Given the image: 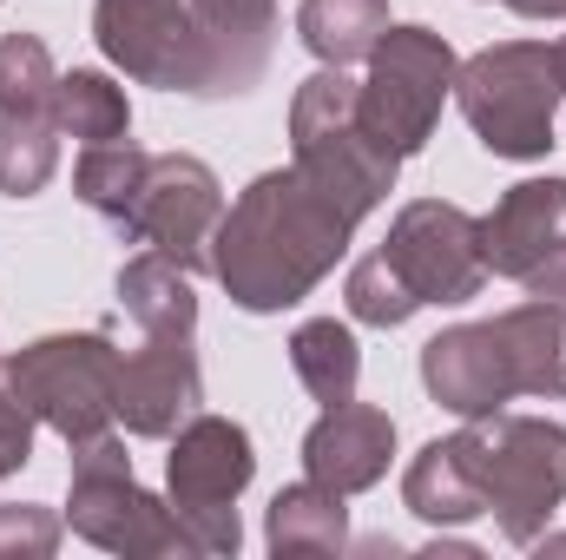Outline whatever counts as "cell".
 Listing matches in <instances>:
<instances>
[{"label": "cell", "instance_id": "2", "mask_svg": "<svg viewBox=\"0 0 566 560\" xmlns=\"http://www.w3.org/2000/svg\"><path fill=\"white\" fill-rule=\"evenodd\" d=\"M461 455L481 488V515H494L514 548H534L566 501V428L547 416L494 409L461 428Z\"/></svg>", "mask_w": 566, "mask_h": 560}, {"label": "cell", "instance_id": "8", "mask_svg": "<svg viewBox=\"0 0 566 560\" xmlns=\"http://www.w3.org/2000/svg\"><path fill=\"white\" fill-rule=\"evenodd\" d=\"M258 455L244 422L224 416H191L171 435L165 455V481H171V515L185 521L198 554H238L244 528H238V495L251 488Z\"/></svg>", "mask_w": 566, "mask_h": 560}, {"label": "cell", "instance_id": "27", "mask_svg": "<svg viewBox=\"0 0 566 560\" xmlns=\"http://www.w3.org/2000/svg\"><path fill=\"white\" fill-rule=\"evenodd\" d=\"M60 548V521L33 501H7L0 508V560H46Z\"/></svg>", "mask_w": 566, "mask_h": 560}, {"label": "cell", "instance_id": "22", "mask_svg": "<svg viewBox=\"0 0 566 560\" xmlns=\"http://www.w3.org/2000/svg\"><path fill=\"white\" fill-rule=\"evenodd\" d=\"M389 33V0H303L296 7V40L323 66H356L376 53Z\"/></svg>", "mask_w": 566, "mask_h": 560}, {"label": "cell", "instance_id": "25", "mask_svg": "<svg viewBox=\"0 0 566 560\" xmlns=\"http://www.w3.org/2000/svg\"><path fill=\"white\" fill-rule=\"evenodd\" d=\"M145 158L151 152H139L133 139H113V145H86L80 152V165H73V191L99 211V218H126V205H133V191H139L145 178Z\"/></svg>", "mask_w": 566, "mask_h": 560}, {"label": "cell", "instance_id": "26", "mask_svg": "<svg viewBox=\"0 0 566 560\" xmlns=\"http://www.w3.org/2000/svg\"><path fill=\"white\" fill-rule=\"evenodd\" d=\"M343 297H349V317H356V323H376V330H396V323H409V317L422 310V297L402 283V271H396L382 251H369L363 265H349Z\"/></svg>", "mask_w": 566, "mask_h": 560}, {"label": "cell", "instance_id": "11", "mask_svg": "<svg viewBox=\"0 0 566 560\" xmlns=\"http://www.w3.org/2000/svg\"><path fill=\"white\" fill-rule=\"evenodd\" d=\"M93 40L139 86L205 93V53H198L191 0H93Z\"/></svg>", "mask_w": 566, "mask_h": 560}, {"label": "cell", "instance_id": "23", "mask_svg": "<svg viewBox=\"0 0 566 560\" xmlns=\"http://www.w3.org/2000/svg\"><path fill=\"white\" fill-rule=\"evenodd\" d=\"M53 113H60V133H73L80 145H113V139L133 133L126 86H113V80L93 73V66L60 73V100H53Z\"/></svg>", "mask_w": 566, "mask_h": 560}, {"label": "cell", "instance_id": "16", "mask_svg": "<svg viewBox=\"0 0 566 560\" xmlns=\"http://www.w3.org/2000/svg\"><path fill=\"white\" fill-rule=\"evenodd\" d=\"M422 383H428V396L461 422L494 416V409L514 403V376H507V356H501V343H494L488 323H454V330L428 336Z\"/></svg>", "mask_w": 566, "mask_h": 560}, {"label": "cell", "instance_id": "24", "mask_svg": "<svg viewBox=\"0 0 566 560\" xmlns=\"http://www.w3.org/2000/svg\"><path fill=\"white\" fill-rule=\"evenodd\" d=\"M53 100H60V73H53L46 40L0 33V113L7 120H60Z\"/></svg>", "mask_w": 566, "mask_h": 560}, {"label": "cell", "instance_id": "3", "mask_svg": "<svg viewBox=\"0 0 566 560\" xmlns=\"http://www.w3.org/2000/svg\"><path fill=\"white\" fill-rule=\"evenodd\" d=\"M290 158H296V172H303L323 198H336L356 225L396 191V172H402L396 152H382V145L363 133L356 80H349L343 66H323V73H310V80L296 86V100H290Z\"/></svg>", "mask_w": 566, "mask_h": 560}, {"label": "cell", "instance_id": "15", "mask_svg": "<svg viewBox=\"0 0 566 560\" xmlns=\"http://www.w3.org/2000/svg\"><path fill=\"white\" fill-rule=\"evenodd\" d=\"M389 455H396V422H389V409L356 403V396L336 403V409H323L316 428L303 435V475L323 481V488H336L343 501L363 495V488H376L389 475Z\"/></svg>", "mask_w": 566, "mask_h": 560}, {"label": "cell", "instance_id": "28", "mask_svg": "<svg viewBox=\"0 0 566 560\" xmlns=\"http://www.w3.org/2000/svg\"><path fill=\"white\" fill-rule=\"evenodd\" d=\"M27 462H33V409L13 396V383H7V370H0V481L20 475Z\"/></svg>", "mask_w": 566, "mask_h": 560}, {"label": "cell", "instance_id": "13", "mask_svg": "<svg viewBox=\"0 0 566 560\" xmlns=\"http://www.w3.org/2000/svg\"><path fill=\"white\" fill-rule=\"evenodd\" d=\"M198 330H165L145 336L139 350L119 356V422L139 442H171L205 403V376H198Z\"/></svg>", "mask_w": 566, "mask_h": 560}, {"label": "cell", "instance_id": "18", "mask_svg": "<svg viewBox=\"0 0 566 560\" xmlns=\"http://www.w3.org/2000/svg\"><path fill=\"white\" fill-rule=\"evenodd\" d=\"M264 541L277 560H323V554H343L349 548V508L336 488L323 481H296V488H277L271 501V521H264Z\"/></svg>", "mask_w": 566, "mask_h": 560}, {"label": "cell", "instance_id": "12", "mask_svg": "<svg viewBox=\"0 0 566 560\" xmlns=\"http://www.w3.org/2000/svg\"><path fill=\"white\" fill-rule=\"evenodd\" d=\"M488 278L527 283L534 297L566 303V178H521L481 218Z\"/></svg>", "mask_w": 566, "mask_h": 560}, {"label": "cell", "instance_id": "6", "mask_svg": "<svg viewBox=\"0 0 566 560\" xmlns=\"http://www.w3.org/2000/svg\"><path fill=\"white\" fill-rule=\"evenodd\" d=\"M66 521L80 541L106 548V554H198L185 521L171 515V501L145 495L139 475H133V455L126 442L106 428L93 442H73V501H66Z\"/></svg>", "mask_w": 566, "mask_h": 560}, {"label": "cell", "instance_id": "10", "mask_svg": "<svg viewBox=\"0 0 566 560\" xmlns=\"http://www.w3.org/2000/svg\"><path fill=\"white\" fill-rule=\"evenodd\" d=\"M382 258L402 271V283L428 303H474L488 283V258H481V218L448 205V198H416L396 211Z\"/></svg>", "mask_w": 566, "mask_h": 560}, {"label": "cell", "instance_id": "9", "mask_svg": "<svg viewBox=\"0 0 566 560\" xmlns=\"http://www.w3.org/2000/svg\"><path fill=\"white\" fill-rule=\"evenodd\" d=\"M218 218H224L218 172L205 158H191V152H151L139 191H133V205L119 218V231L133 245H145V251H165L185 271H211Z\"/></svg>", "mask_w": 566, "mask_h": 560}, {"label": "cell", "instance_id": "5", "mask_svg": "<svg viewBox=\"0 0 566 560\" xmlns=\"http://www.w3.org/2000/svg\"><path fill=\"white\" fill-rule=\"evenodd\" d=\"M0 370L13 383V396L33 409V422L53 428L66 448L93 442V435H106L119 422V350L99 330L40 336V343L13 350Z\"/></svg>", "mask_w": 566, "mask_h": 560}, {"label": "cell", "instance_id": "30", "mask_svg": "<svg viewBox=\"0 0 566 560\" xmlns=\"http://www.w3.org/2000/svg\"><path fill=\"white\" fill-rule=\"evenodd\" d=\"M554 53H560V80H566V40H560V46H554Z\"/></svg>", "mask_w": 566, "mask_h": 560}, {"label": "cell", "instance_id": "4", "mask_svg": "<svg viewBox=\"0 0 566 560\" xmlns=\"http://www.w3.org/2000/svg\"><path fill=\"white\" fill-rule=\"evenodd\" d=\"M454 100L494 158H547L566 100L560 53L547 40H501L468 66H454Z\"/></svg>", "mask_w": 566, "mask_h": 560}, {"label": "cell", "instance_id": "19", "mask_svg": "<svg viewBox=\"0 0 566 560\" xmlns=\"http://www.w3.org/2000/svg\"><path fill=\"white\" fill-rule=\"evenodd\" d=\"M402 508H409L416 521H428V528H461V521L481 515V488H474V475H468L461 435L428 442L422 455L409 462V475H402Z\"/></svg>", "mask_w": 566, "mask_h": 560}, {"label": "cell", "instance_id": "17", "mask_svg": "<svg viewBox=\"0 0 566 560\" xmlns=\"http://www.w3.org/2000/svg\"><path fill=\"white\" fill-rule=\"evenodd\" d=\"M494 343L507 356V376H514V396H566V303L560 297H534V303H514L501 310L494 323Z\"/></svg>", "mask_w": 566, "mask_h": 560}, {"label": "cell", "instance_id": "1", "mask_svg": "<svg viewBox=\"0 0 566 560\" xmlns=\"http://www.w3.org/2000/svg\"><path fill=\"white\" fill-rule=\"evenodd\" d=\"M356 238V218L323 198L296 165L290 172H264L244 185V198L218 218V238H211V271L231 290L238 310L251 317H271L303 303L316 283L343 265Z\"/></svg>", "mask_w": 566, "mask_h": 560}, {"label": "cell", "instance_id": "20", "mask_svg": "<svg viewBox=\"0 0 566 560\" xmlns=\"http://www.w3.org/2000/svg\"><path fill=\"white\" fill-rule=\"evenodd\" d=\"M119 310L139 323L145 336L165 330H198V297H191V271L171 265L165 251H139L119 265Z\"/></svg>", "mask_w": 566, "mask_h": 560}, {"label": "cell", "instance_id": "21", "mask_svg": "<svg viewBox=\"0 0 566 560\" xmlns=\"http://www.w3.org/2000/svg\"><path fill=\"white\" fill-rule=\"evenodd\" d=\"M290 370H296V383H303L323 409L349 403V396H356V383H363L356 330H349V323H336V317H310V323H296V336H290Z\"/></svg>", "mask_w": 566, "mask_h": 560}, {"label": "cell", "instance_id": "29", "mask_svg": "<svg viewBox=\"0 0 566 560\" xmlns=\"http://www.w3.org/2000/svg\"><path fill=\"white\" fill-rule=\"evenodd\" d=\"M521 20H566V0H507Z\"/></svg>", "mask_w": 566, "mask_h": 560}, {"label": "cell", "instance_id": "7", "mask_svg": "<svg viewBox=\"0 0 566 560\" xmlns=\"http://www.w3.org/2000/svg\"><path fill=\"white\" fill-rule=\"evenodd\" d=\"M454 66L461 60L434 27H389L369 53V80L356 86L363 133L396 158H416L441 120V100L454 93Z\"/></svg>", "mask_w": 566, "mask_h": 560}, {"label": "cell", "instance_id": "14", "mask_svg": "<svg viewBox=\"0 0 566 560\" xmlns=\"http://www.w3.org/2000/svg\"><path fill=\"white\" fill-rule=\"evenodd\" d=\"M191 27L205 53L198 100H238L264 80L277 46V0H191Z\"/></svg>", "mask_w": 566, "mask_h": 560}]
</instances>
